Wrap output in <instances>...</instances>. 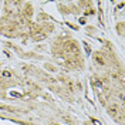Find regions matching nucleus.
I'll return each mask as SVG.
<instances>
[{
    "label": "nucleus",
    "mask_w": 125,
    "mask_h": 125,
    "mask_svg": "<svg viewBox=\"0 0 125 125\" xmlns=\"http://www.w3.org/2000/svg\"><path fill=\"white\" fill-rule=\"evenodd\" d=\"M93 124H94V125H101L100 122H98V121H97V119H94V121H93Z\"/></svg>",
    "instance_id": "2"
},
{
    "label": "nucleus",
    "mask_w": 125,
    "mask_h": 125,
    "mask_svg": "<svg viewBox=\"0 0 125 125\" xmlns=\"http://www.w3.org/2000/svg\"><path fill=\"white\" fill-rule=\"evenodd\" d=\"M3 77L9 78V77H10V73H7V71H4V73H3Z\"/></svg>",
    "instance_id": "1"
}]
</instances>
